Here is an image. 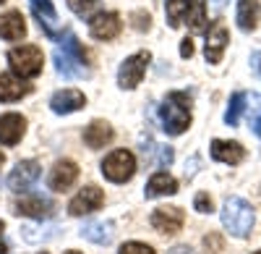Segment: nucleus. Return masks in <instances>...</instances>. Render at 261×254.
<instances>
[{"instance_id":"obj_1","label":"nucleus","mask_w":261,"mask_h":254,"mask_svg":"<svg viewBox=\"0 0 261 254\" xmlns=\"http://www.w3.org/2000/svg\"><path fill=\"white\" fill-rule=\"evenodd\" d=\"M162 131L170 136H180L191 126V97L186 92H170L160 105Z\"/></svg>"},{"instance_id":"obj_2","label":"nucleus","mask_w":261,"mask_h":254,"mask_svg":"<svg viewBox=\"0 0 261 254\" xmlns=\"http://www.w3.org/2000/svg\"><path fill=\"white\" fill-rule=\"evenodd\" d=\"M55 68L65 79H86L89 76V55L76 34L65 37V45L55 50Z\"/></svg>"},{"instance_id":"obj_3","label":"nucleus","mask_w":261,"mask_h":254,"mask_svg":"<svg viewBox=\"0 0 261 254\" xmlns=\"http://www.w3.org/2000/svg\"><path fill=\"white\" fill-rule=\"evenodd\" d=\"M222 225L230 236L246 239L253 228V207L241 197H230L222 207Z\"/></svg>"},{"instance_id":"obj_4","label":"nucleus","mask_w":261,"mask_h":254,"mask_svg":"<svg viewBox=\"0 0 261 254\" xmlns=\"http://www.w3.org/2000/svg\"><path fill=\"white\" fill-rule=\"evenodd\" d=\"M8 63H11L13 74H18L21 79H34L42 74L45 55H42V50L37 45H21L8 53Z\"/></svg>"},{"instance_id":"obj_5","label":"nucleus","mask_w":261,"mask_h":254,"mask_svg":"<svg viewBox=\"0 0 261 254\" xmlns=\"http://www.w3.org/2000/svg\"><path fill=\"white\" fill-rule=\"evenodd\" d=\"M102 173L107 181L113 183H125L134 178L136 173V157L130 155L128 150H115L102 160Z\"/></svg>"},{"instance_id":"obj_6","label":"nucleus","mask_w":261,"mask_h":254,"mask_svg":"<svg viewBox=\"0 0 261 254\" xmlns=\"http://www.w3.org/2000/svg\"><path fill=\"white\" fill-rule=\"evenodd\" d=\"M149 63H151V55L149 53H134L130 58H125L120 63V68H118V84L123 89H134L141 84L146 68H149Z\"/></svg>"},{"instance_id":"obj_7","label":"nucleus","mask_w":261,"mask_h":254,"mask_svg":"<svg viewBox=\"0 0 261 254\" xmlns=\"http://www.w3.org/2000/svg\"><path fill=\"white\" fill-rule=\"evenodd\" d=\"M105 204V192L99 186H84L81 192L68 202V213L73 218H81V215H89V213H97V210Z\"/></svg>"},{"instance_id":"obj_8","label":"nucleus","mask_w":261,"mask_h":254,"mask_svg":"<svg viewBox=\"0 0 261 254\" xmlns=\"http://www.w3.org/2000/svg\"><path fill=\"white\" fill-rule=\"evenodd\" d=\"M149 220H151V228L154 230H160V234H165V236H172L183 228L186 215H183L180 207H157Z\"/></svg>"},{"instance_id":"obj_9","label":"nucleus","mask_w":261,"mask_h":254,"mask_svg":"<svg viewBox=\"0 0 261 254\" xmlns=\"http://www.w3.org/2000/svg\"><path fill=\"white\" fill-rule=\"evenodd\" d=\"M227 45H230V34H227L225 24H222V21H212L209 32H206V45H204L206 60H209V63H220Z\"/></svg>"},{"instance_id":"obj_10","label":"nucleus","mask_w":261,"mask_h":254,"mask_svg":"<svg viewBox=\"0 0 261 254\" xmlns=\"http://www.w3.org/2000/svg\"><path fill=\"white\" fill-rule=\"evenodd\" d=\"M39 173H42V168L37 160H21L8 176V186L13 192H29L34 186V181L39 178Z\"/></svg>"},{"instance_id":"obj_11","label":"nucleus","mask_w":261,"mask_h":254,"mask_svg":"<svg viewBox=\"0 0 261 254\" xmlns=\"http://www.w3.org/2000/svg\"><path fill=\"white\" fill-rule=\"evenodd\" d=\"M120 29H123L120 16H118V13H113V11L97 13V16L89 21V32H92V37H94V39H102V42L115 39V37L120 34Z\"/></svg>"},{"instance_id":"obj_12","label":"nucleus","mask_w":261,"mask_h":254,"mask_svg":"<svg viewBox=\"0 0 261 254\" xmlns=\"http://www.w3.org/2000/svg\"><path fill=\"white\" fill-rule=\"evenodd\" d=\"M76 178H79V165L73 160H58L47 176V183L53 192H65L76 183Z\"/></svg>"},{"instance_id":"obj_13","label":"nucleus","mask_w":261,"mask_h":254,"mask_svg":"<svg viewBox=\"0 0 261 254\" xmlns=\"http://www.w3.org/2000/svg\"><path fill=\"white\" fill-rule=\"evenodd\" d=\"M29 6H32V13L34 18L39 21V29L45 32L47 37L58 39L60 37V27H58V13L53 8L50 0H29Z\"/></svg>"},{"instance_id":"obj_14","label":"nucleus","mask_w":261,"mask_h":254,"mask_svg":"<svg viewBox=\"0 0 261 254\" xmlns=\"http://www.w3.org/2000/svg\"><path fill=\"white\" fill-rule=\"evenodd\" d=\"M27 131V118L18 113H6L0 116V144H18Z\"/></svg>"},{"instance_id":"obj_15","label":"nucleus","mask_w":261,"mask_h":254,"mask_svg":"<svg viewBox=\"0 0 261 254\" xmlns=\"http://www.w3.org/2000/svg\"><path fill=\"white\" fill-rule=\"evenodd\" d=\"M84 105H86V97H84V92H79V89H60V92H55L53 100H50V108H53V113H58V116L81 110Z\"/></svg>"},{"instance_id":"obj_16","label":"nucleus","mask_w":261,"mask_h":254,"mask_svg":"<svg viewBox=\"0 0 261 254\" xmlns=\"http://www.w3.org/2000/svg\"><path fill=\"white\" fill-rule=\"evenodd\" d=\"M16 215H27V218H34V220H42V218H50L53 213V202L45 199V197H21L16 204Z\"/></svg>"},{"instance_id":"obj_17","label":"nucleus","mask_w":261,"mask_h":254,"mask_svg":"<svg viewBox=\"0 0 261 254\" xmlns=\"http://www.w3.org/2000/svg\"><path fill=\"white\" fill-rule=\"evenodd\" d=\"M212 157L227 163V165H238L246 157V150L241 142H230V139H214L212 142Z\"/></svg>"},{"instance_id":"obj_18","label":"nucleus","mask_w":261,"mask_h":254,"mask_svg":"<svg viewBox=\"0 0 261 254\" xmlns=\"http://www.w3.org/2000/svg\"><path fill=\"white\" fill-rule=\"evenodd\" d=\"M32 92V84L21 81L13 74H0V102H16Z\"/></svg>"},{"instance_id":"obj_19","label":"nucleus","mask_w":261,"mask_h":254,"mask_svg":"<svg viewBox=\"0 0 261 254\" xmlns=\"http://www.w3.org/2000/svg\"><path fill=\"white\" fill-rule=\"evenodd\" d=\"M113 136H115L113 126L105 123V121H92L84 129V142H86V147H92V150H102L105 144L113 142Z\"/></svg>"},{"instance_id":"obj_20","label":"nucleus","mask_w":261,"mask_h":254,"mask_svg":"<svg viewBox=\"0 0 261 254\" xmlns=\"http://www.w3.org/2000/svg\"><path fill=\"white\" fill-rule=\"evenodd\" d=\"M0 37L8 39V42H16L21 37H27V21L18 11H8L0 16Z\"/></svg>"},{"instance_id":"obj_21","label":"nucleus","mask_w":261,"mask_h":254,"mask_svg":"<svg viewBox=\"0 0 261 254\" xmlns=\"http://www.w3.org/2000/svg\"><path fill=\"white\" fill-rule=\"evenodd\" d=\"M175 192H178V181L172 178L170 173H165V171H160V173L151 176V178H149V183H146V189H144L146 199H157V197L175 194Z\"/></svg>"},{"instance_id":"obj_22","label":"nucleus","mask_w":261,"mask_h":254,"mask_svg":"<svg viewBox=\"0 0 261 254\" xmlns=\"http://www.w3.org/2000/svg\"><path fill=\"white\" fill-rule=\"evenodd\" d=\"M238 27L243 32H253L261 18V3L258 0H238Z\"/></svg>"},{"instance_id":"obj_23","label":"nucleus","mask_w":261,"mask_h":254,"mask_svg":"<svg viewBox=\"0 0 261 254\" xmlns=\"http://www.w3.org/2000/svg\"><path fill=\"white\" fill-rule=\"evenodd\" d=\"M113 223H105V220H92V223H84L81 228V236L86 241H92L97 246H107L113 241Z\"/></svg>"},{"instance_id":"obj_24","label":"nucleus","mask_w":261,"mask_h":254,"mask_svg":"<svg viewBox=\"0 0 261 254\" xmlns=\"http://www.w3.org/2000/svg\"><path fill=\"white\" fill-rule=\"evenodd\" d=\"M191 8V0H167L165 3V16H167V24L170 27H180Z\"/></svg>"},{"instance_id":"obj_25","label":"nucleus","mask_w":261,"mask_h":254,"mask_svg":"<svg viewBox=\"0 0 261 254\" xmlns=\"http://www.w3.org/2000/svg\"><path fill=\"white\" fill-rule=\"evenodd\" d=\"M186 24L191 27V32H201L204 29V24H206V3L204 0H191Z\"/></svg>"},{"instance_id":"obj_26","label":"nucleus","mask_w":261,"mask_h":254,"mask_svg":"<svg viewBox=\"0 0 261 254\" xmlns=\"http://www.w3.org/2000/svg\"><path fill=\"white\" fill-rule=\"evenodd\" d=\"M243 105H246V95H243V92H235V95L230 97L227 113H225V123H227V126H238V121H241V113H243Z\"/></svg>"},{"instance_id":"obj_27","label":"nucleus","mask_w":261,"mask_h":254,"mask_svg":"<svg viewBox=\"0 0 261 254\" xmlns=\"http://www.w3.org/2000/svg\"><path fill=\"white\" fill-rule=\"evenodd\" d=\"M246 102H248L246 113H248V121H251V129H253V134L261 136V97L251 95V97H246Z\"/></svg>"},{"instance_id":"obj_28","label":"nucleus","mask_w":261,"mask_h":254,"mask_svg":"<svg viewBox=\"0 0 261 254\" xmlns=\"http://www.w3.org/2000/svg\"><path fill=\"white\" fill-rule=\"evenodd\" d=\"M144 157H146V160L157 157V163H160V165H172V147H165V144H151L149 155H144Z\"/></svg>"},{"instance_id":"obj_29","label":"nucleus","mask_w":261,"mask_h":254,"mask_svg":"<svg viewBox=\"0 0 261 254\" xmlns=\"http://www.w3.org/2000/svg\"><path fill=\"white\" fill-rule=\"evenodd\" d=\"M65 3H68V8H71L76 16H86V13H89V11L99 3V0H65Z\"/></svg>"},{"instance_id":"obj_30","label":"nucleus","mask_w":261,"mask_h":254,"mask_svg":"<svg viewBox=\"0 0 261 254\" xmlns=\"http://www.w3.org/2000/svg\"><path fill=\"white\" fill-rule=\"evenodd\" d=\"M118 254H154V249L146 246V244H141V241H128V244L120 246Z\"/></svg>"},{"instance_id":"obj_31","label":"nucleus","mask_w":261,"mask_h":254,"mask_svg":"<svg viewBox=\"0 0 261 254\" xmlns=\"http://www.w3.org/2000/svg\"><path fill=\"white\" fill-rule=\"evenodd\" d=\"M193 207H196V213H201V215H209L212 213V199H209V194H196V199H193Z\"/></svg>"},{"instance_id":"obj_32","label":"nucleus","mask_w":261,"mask_h":254,"mask_svg":"<svg viewBox=\"0 0 261 254\" xmlns=\"http://www.w3.org/2000/svg\"><path fill=\"white\" fill-rule=\"evenodd\" d=\"M149 24H151V18H149V13H134V27H136L139 32L149 29Z\"/></svg>"},{"instance_id":"obj_33","label":"nucleus","mask_w":261,"mask_h":254,"mask_svg":"<svg viewBox=\"0 0 261 254\" xmlns=\"http://www.w3.org/2000/svg\"><path fill=\"white\" fill-rule=\"evenodd\" d=\"M180 55H183V58H191V55H193V39H191V37H186V39L180 42Z\"/></svg>"},{"instance_id":"obj_34","label":"nucleus","mask_w":261,"mask_h":254,"mask_svg":"<svg viewBox=\"0 0 261 254\" xmlns=\"http://www.w3.org/2000/svg\"><path fill=\"white\" fill-rule=\"evenodd\" d=\"M251 66H253V71H256V74L261 76V50L251 55Z\"/></svg>"},{"instance_id":"obj_35","label":"nucleus","mask_w":261,"mask_h":254,"mask_svg":"<svg viewBox=\"0 0 261 254\" xmlns=\"http://www.w3.org/2000/svg\"><path fill=\"white\" fill-rule=\"evenodd\" d=\"M167 254H193V251H191L188 246H172V249H170Z\"/></svg>"},{"instance_id":"obj_36","label":"nucleus","mask_w":261,"mask_h":254,"mask_svg":"<svg viewBox=\"0 0 261 254\" xmlns=\"http://www.w3.org/2000/svg\"><path fill=\"white\" fill-rule=\"evenodd\" d=\"M3 228H6V225H3V220H0V254L8 251V246H6V241H3Z\"/></svg>"},{"instance_id":"obj_37","label":"nucleus","mask_w":261,"mask_h":254,"mask_svg":"<svg viewBox=\"0 0 261 254\" xmlns=\"http://www.w3.org/2000/svg\"><path fill=\"white\" fill-rule=\"evenodd\" d=\"M227 3H230V0H212V6H214V8H225Z\"/></svg>"},{"instance_id":"obj_38","label":"nucleus","mask_w":261,"mask_h":254,"mask_svg":"<svg viewBox=\"0 0 261 254\" xmlns=\"http://www.w3.org/2000/svg\"><path fill=\"white\" fill-rule=\"evenodd\" d=\"M65 254H81V251H76V249H71V251H65Z\"/></svg>"},{"instance_id":"obj_39","label":"nucleus","mask_w":261,"mask_h":254,"mask_svg":"<svg viewBox=\"0 0 261 254\" xmlns=\"http://www.w3.org/2000/svg\"><path fill=\"white\" fill-rule=\"evenodd\" d=\"M3 160H6V155H3V152H0V165H3Z\"/></svg>"},{"instance_id":"obj_40","label":"nucleus","mask_w":261,"mask_h":254,"mask_svg":"<svg viewBox=\"0 0 261 254\" xmlns=\"http://www.w3.org/2000/svg\"><path fill=\"white\" fill-rule=\"evenodd\" d=\"M253 254H261V249H258V251H253Z\"/></svg>"},{"instance_id":"obj_41","label":"nucleus","mask_w":261,"mask_h":254,"mask_svg":"<svg viewBox=\"0 0 261 254\" xmlns=\"http://www.w3.org/2000/svg\"><path fill=\"white\" fill-rule=\"evenodd\" d=\"M0 3H6V0H0Z\"/></svg>"},{"instance_id":"obj_42","label":"nucleus","mask_w":261,"mask_h":254,"mask_svg":"<svg viewBox=\"0 0 261 254\" xmlns=\"http://www.w3.org/2000/svg\"><path fill=\"white\" fill-rule=\"evenodd\" d=\"M42 254H47V251H42Z\"/></svg>"}]
</instances>
